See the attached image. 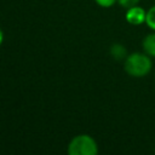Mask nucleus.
Instances as JSON below:
<instances>
[{
    "mask_svg": "<svg viewBox=\"0 0 155 155\" xmlns=\"http://www.w3.org/2000/svg\"><path fill=\"white\" fill-rule=\"evenodd\" d=\"M145 24L155 31V5L151 6L147 11V17H145Z\"/></svg>",
    "mask_w": 155,
    "mask_h": 155,
    "instance_id": "obj_6",
    "label": "nucleus"
},
{
    "mask_svg": "<svg viewBox=\"0 0 155 155\" xmlns=\"http://www.w3.org/2000/svg\"><path fill=\"white\" fill-rule=\"evenodd\" d=\"M94 2L101 7H111L117 2V0H94Z\"/></svg>",
    "mask_w": 155,
    "mask_h": 155,
    "instance_id": "obj_8",
    "label": "nucleus"
},
{
    "mask_svg": "<svg viewBox=\"0 0 155 155\" xmlns=\"http://www.w3.org/2000/svg\"><path fill=\"white\" fill-rule=\"evenodd\" d=\"M145 17H147V11L138 5L127 8L125 15L126 21L132 25H139L145 23Z\"/></svg>",
    "mask_w": 155,
    "mask_h": 155,
    "instance_id": "obj_3",
    "label": "nucleus"
},
{
    "mask_svg": "<svg viewBox=\"0 0 155 155\" xmlns=\"http://www.w3.org/2000/svg\"><path fill=\"white\" fill-rule=\"evenodd\" d=\"M2 41H4V33H2V30L0 29V46H1Z\"/></svg>",
    "mask_w": 155,
    "mask_h": 155,
    "instance_id": "obj_9",
    "label": "nucleus"
},
{
    "mask_svg": "<svg viewBox=\"0 0 155 155\" xmlns=\"http://www.w3.org/2000/svg\"><path fill=\"white\" fill-rule=\"evenodd\" d=\"M139 1L140 0H117V4L124 8H130V7L138 5Z\"/></svg>",
    "mask_w": 155,
    "mask_h": 155,
    "instance_id": "obj_7",
    "label": "nucleus"
},
{
    "mask_svg": "<svg viewBox=\"0 0 155 155\" xmlns=\"http://www.w3.org/2000/svg\"><path fill=\"white\" fill-rule=\"evenodd\" d=\"M142 47L147 54L155 58V33H150L143 39Z\"/></svg>",
    "mask_w": 155,
    "mask_h": 155,
    "instance_id": "obj_4",
    "label": "nucleus"
},
{
    "mask_svg": "<svg viewBox=\"0 0 155 155\" xmlns=\"http://www.w3.org/2000/svg\"><path fill=\"white\" fill-rule=\"evenodd\" d=\"M110 54H111L113 58H115L117 61L125 59L127 57V50L121 44H113L110 46Z\"/></svg>",
    "mask_w": 155,
    "mask_h": 155,
    "instance_id": "obj_5",
    "label": "nucleus"
},
{
    "mask_svg": "<svg viewBox=\"0 0 155 155\" xmlns=\"http://www.w3.org/2000/svg\"><path fill=\"white\" fill-rule=\"evenodd\" d=\"M153 62L149 54L140 53V52H133L131 54H127L124 62V69L125 71L133 78H143L148 75L151 70Z\"/></svg>",
    "mask_w": 155,
    "mask_h": 155,
    "instance_id": "obj_1",
    "label": "nucleus"
},
{
    "mask_svg": "<svg viewBox=\"0 0 155 155\" xmlns=\"http://www.w3.org/2000/svg\"><path fill=\"white\" fill-rule=\"evenodd\" d=\"M69 155H97L98 144L88 134H78L68 144Z\"/></svg>",
    "mask_w": 155,
    "mask_h": 155,
    "instance_id": "obj_2",
    "label": "nucleus"
}]
</instances>
